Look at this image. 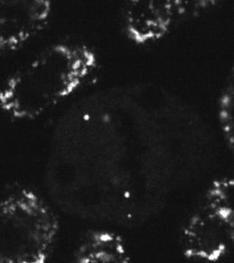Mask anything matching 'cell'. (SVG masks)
<instances>
[{
    "mask_svg": "<svg viewBox=\"0 0 234 263\" xmlns=\"http://www.w3.org/2000/svg\"><path fill=\"white\" fill-rule=\"evenodd\" d=\"M96 66L95 52L85 45H51L5 81L0 108L15 119H35L75 92Z\"/></svg>",
    "mask_w": 234,
    "mask_h": 263,
    "instance_id": "1",
    "label": "cell"
},
{
    "mask_svg": "<svg viewBox=\"0 0 234 263\" xmlns=\"http://www.w3.org/2000/svg\"><path fill=\"white\" fill-rule=\"evenodd\" d=\"M59 221L32 190L18 188L0 197V263H44L53 252Z\"/></svg>",
    "mask_w": 234,
    "mask_h": 263,
    "instance_id": "2",
    "label": "cell"
},
{
    "mask_svg": "<svg viewBox=\"0 0 234 263\" xmlns=\"http://www.w3.org/2000/svg\"><path fill=\"white\" fill-rule=\"evenodd\" d=\"M51 13L47 0H0V54L19 49L38 35Z\"/></svg>",
    "mask_w": 234,
    "mask_h": 263,
    "instance_id": "3",
    "label": "cell"
},
{
    "mask_svg": "<svg viewBox=\"0 0 234 263\" xmlns=\"http://www.w3.org/2000/svg\"><path fill=\"white\" fill-rule=\"evenodd\" d=\"M183 3L177 1L136 0L124 10V28L128 37L137 44L158 41L169 32L181 13Z\"/></svg>",
    "mask_w": 234,
    "mask_h": 263,
    "instance_id": "4",
    "label": "cell"
},
{
    "mask_svg": "<svg viewBox=\"0 0 234 263\" xmlns=\"http://www.w3.org/2000/svg\"><path fill=\"white\" fill-rule=\"evenodd\" d=\"M124 249L119 237L109 233H94L78 252L82 263L114 262L124 260Z\"/></svg>",
    "mask_w": 234,
    "mask_h": 263,
    "instance_id": "5",
    "label": "cell"
}]
</instances>
